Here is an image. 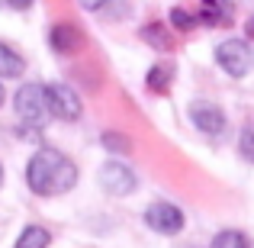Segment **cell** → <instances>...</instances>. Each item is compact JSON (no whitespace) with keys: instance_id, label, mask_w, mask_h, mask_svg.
Masks as SVG:
<instances>
[{"instance_id":"obj_12","label":"cell","mask_w":254,"mask_h":248,"mask_svg":"<svg viewBox=\"0 0 254 248\" xmlns=\"http://www.w3.org/2000/svg\"><path fill=\"white\" fill-rule=\"evenodd\" d=\"M171 81H174V68H171L168 62L151 65V68H148V75H145V84H148V90H151V93H164Z\"/></svg>"},{"instance_id":"obj_6","label":"cell","mask_w":254,"mask_h":248,"mask_svg":"<svg viewBox=\"0 0 254 248\" xmlns=\"http://www.w3.org/2000/svg\"><path fill=\"white\" fill-rule=\"evenodd\" d=\"M145 226L161 232V236H177V232L184 229V213L174 203H151L148 210H145Z\"/></svg>"},{"instance_id":"obj_15","label":"cell","mask_w":254,"mask_h":248,"mask_svg":"<svg viewBox=\"0 0 254 248\" xmlns=\"http://www.w3.org/2000/svg\"><path fill=\"white\" fill-rule=\"evenodd\" d=\"M103 149H106V152H119V155H126L132 145H129V139L119 136V132H103Z\"/></svg>"},{"instance_id":"obj_10","label":"cell","mask_w":254,"mask_h":248,"mask_svg":"<svg viewBox=\"0 0 254 248\" xmlns=\"http://www.w3.org/2000/svg\"><path fill=\"white\" fill-rule=\"evenodd\" d=\"M142 39L151 45V49H158V52H171L174 49V32H168V26H161V23L142 26Z\"/></svg>"},{"instance_id":"obj_17","label":"cell","mask_w":254,"mask_h":248,"mask_svg":"<svg viewBox=\"0 0 254 248\" xmlns=\"http://www.w3.org/2000/svg\"><path fill=\"white\" fill-rule=\"evenodd\" d=\"M238 149H242V155L248 158V162H254V132H251V129L242 132V139H238Z\"/></svg>"},{"instance_id":"obj_9","label":"cell","mask_w":254,"mask_h":248,"mask_svg":"<svg viewBox=\"0 0 254 248\" xmlns=\"http://www.w3.org/2000/svg\"><path fill=\"white\" fill-rule=\"evenodd\" d=\"M196 19L199 23H209V26H229L232 23V10H229V3H222V0H203Z\"/></svg>"},{"instance_id":"obj_18","label":"cell","mask_w":254,"mask_h":248,"mask_svg":"<svg viewBox=\"0 0 254 248\" xmlns=\"http://www.w3.org/2000/svg\"><path fill=\"white\" fill-rule=\"evenodd\" d=\"M77 3H81L84 10H103V6L110 3V0H77Z\"/></svg>"},{"instance_id":"obj_19","label":"cell","mask_w":254,"mask_h":248,"mask_svg":"<svg viewBox=\"0 0 254 248\" xmlns=\"http://www.w3.org/2000/svg\"><path fill=\"white\" fill-rule=\"evenodd\" d=\"M6 3H10L13 10H29V6H32V0H6Z\"/></svg>"},{"instance_id":"obj_2","label":"cell","mask_w":254,"mask_h":248,"mask_svg":"<svg viewBox=\"0 0 254 248\" xmlns=\"http://www.w3.org/2000/svg\"><path fill=\"white\" fill-rule=\"evenodd\" d=\"M13 106H16V116L29 129H42L45 119L52 116L49 103H45V87L42 84H23L16 90V97H13Z\"/></svg>"},{"instance_id":"obj_4","label":"cell","mask_w":254,"mask_h":248,"mask_svg":"<svg viewBox=\"0 0 254 248\" xmlns=\"http://www.w3.org/2000/svg\"><path fill=\"white\" fill-rule=\"evenodd\" d=\"M45 103H49L52 116L64 119V123L81 116V97H77L68 84H45Z\"/></svg>"},{"instance_id":"obj_21","label":"cell","mask_w":254,"mask_h":248,"mask_svg":"<svg viewBox=\"0 0 254 248\" xmlns=\"http://www.w3.org/2000/svg\"><path fill=\"white\" fill-rule=\"evenodd\" d=\"M3 100H6V93H3V84H0V106H3Z\"/></svg>"},{"instance_id":"obj_20","label":"cell","mask_w":254,"mask_h":248,"mask_svg":"<svg viewBox=\"0 0 254 248\" xmlns=\"http://www.w3.org/2000/svg\"><path fill=\"white\" fill-rule=\"evenodd\" d=\"M245 29H248V36H251V39H254V16H251V19H248V26H245Z\"/></svg>"},{"instance_id":"obj_11","label":"cell","mask_w":254,"mask_h":248,"mask_svg":"<svg viewBox=\"0 0 254 248\" xmlns=\"http://www.w3.org/2000/svg\"><path fill=\"white\" fill-rule=\"evenodd\" d=\"M26 71V62L16 49H10L6 42H0V78H19Z\"/></svg>"},{"instance_id":"obj_14","label":"cell","mask_w":254,"mask_h":248,"mask_svg":"<svg viewBox=\"0 0 254 248\" xmlns=\"http://www.w3.org/2000/svg\"><path fill=\"white\" fill-rule=\"evenodd\" d=\"M209 248H248V239H245L242 232H235V229H225V232H219V236L212 239Z\"/></svg>"},{"instance_id":"obj_5","label":"cell","mask_w":254,"mask_h":248,"mask_svg":"<svg viewBox=\"0 0 254 248\" xmlns=\"http://www.w3.org/2000/svg\"><path fill=\"white\" fill-rule=\"evenodd\" d=\"M135 174H132L129 165L123 162H106L100 167V187H103L106 193H113V197H126V193L135 190Z\"/></svg>"},{"instance_id":"obj_7","label":"cell","mask_w":254,"mask_h":248,"mask_svg":"<svg viewBox=\"0 0 254 248\" xmlns=\"http://www.w3.org/2000/svg\"><path fill=\"white\" fill-rule=\"evenodd\" d=\"M49 45L58 55H74V52L84 49V32L74 23H58L49 29Z\"/></svg>"},{"instance_id":"obj_1","label":"cell","mask_w":254,"mask_h":248,"mask_svg":"<svg viewBox=\"0 0 254 248\" xmlns=\"http://www.w3.org/2000/svg\"><path fill=\"white\" fill-rule=\"evenodd\" d=\"M26 184L39 197H58L77 184V167L58 149H39L26 165Z\"/></svg>"},{"instance_id":"obj_8","label":"cell","mask_w":254,"mask_h":248,"mask_svg":"<svg viewBox=\"0 0 254 248\" xmlns=\"http://www.w3.org/2000/svg\"><path fill=\"white\" fill-rule=\"evenodd\" d=\"M190 119H193V126H196L199 132H206V136H219V132L225 129V113L219 110L216 103H193L190 106Z\"/></svg>"},{"instance_id":"obj_22","label":"cell","mask_w":254,"mask_h":248,"mask_svg":"<svg viewBox=\"0 0 254 248\" xmlns=\"http://www.w3.org/2000/svg\"><path fill=\"white\" fill-rule=\"evenodd\" d=\"M0 180H3V167H0Z\"/></svg>"},{"instance_id":"obj_23","label":"cell","mask_w":254,"mask_h":248,"mask_svg":"<svg viewBox=\"0 0 254 248\" xmlns=\"http://www.w3.org/2000/svg\"><path fill=\"white\" fill-rule=\"evenodd\" d=\"M3 3H6V0H0V6H3Z\"/></svg>"},{"instance_id":"obj_16","label":"cell","mask_w":254,"mask_h":248,"mask_svg":"<svg viewBox=\"0 0 254 248\" xmlns=\"http://www.w3.org/2000/svg\"><path fill=\"white\" fill-rule=\"evenodd\" d=\"M171 23L177 26V29H184V32H187V29H193L199 19H196V16H190L184 6H174V10H171Z\"/></svg>"},{"instance_id":"obj_13","label":"cell","mask_w":254,"mask_h":248,"mask_svg":"<svg viewBox=\"0 0 254 248\" xmlns=\"http://www.w3.org/2000/svg\"><path fill=\"white\" fill-rule=\"evenodd\" d=\"M49 242H52L49 229H42V226H26L16 239V248H49Z\"/></svg>"},{"instance_id":"obj_3","label":"cell","mask_w":254,"mask_h":248,"mask_svg":"<svg viewBox=\"0 0 254 248\" xmlns=\"http://www.w3.org/2000/svg\"><path fill=\"white\" fill-rule=\"evenodd\" d=\"M216 58H219V68L232 78H245L248 71L254 68V52L248 42L242 39H225L222 45L216 49Z\"/></svg>"}]
</instances>
